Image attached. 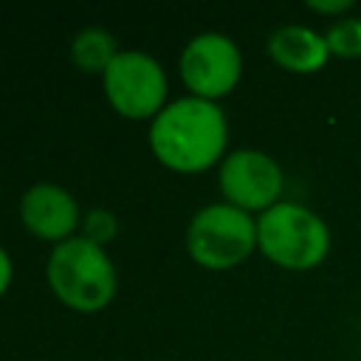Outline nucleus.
Returning a JSON list of instances; mask_svg holds the SVG:
<instances>
[{
  "label": "nucleus",
  "instance_id": "obj_1",
  "mask_svg": "<svg viewBox=\"0 0 361 361\" xmlns=\"http://www.w3.org/2000/svg\"><path fill=\"white\" fill-rule=\"evenodd\" d=\"M155 161L180 175H197L228 155V121L217 102L197 96H180L169 102L147 133Z\"/></svg>",
  "mask_w": 361,
  "mask_h": 361
},
{
  "label": "nucleus",
  "instance_id": "obj_2",
  "mask_svg": "<svg viewBox=\"0 0 361 361\" xmlns=\"http://www.w3.org/2000/svg\"><path fill=\"white\" fill-rule=\"evenodd\" d=\"M45 279L51 293L76 313L104 310L118 290V274L107 248L82 234L51 248Z\"/></svg>",
  "mask_w": 361,
  "mask_h": 361
},
{
  "label": "nucleus",
  "instance_id": "obj_3",
  "mask_svg": "<svg viewBox=\"0 0 361 361\" xmlns=\"http://www.w3.org/2000/svg\"><path fill=\"white\" fill-rule=\"evenodd\" d=\"M257 251L285 271H313L330 254V228L307 206L279 200L257 217Z\"/></svg>",
  "mask_w": 361,
  "mask_h": 361
},
{
  "label": "nucleus",
  "instance_id": "obj_4",
  "mask_svg": "<svg viewBox=\"0 0 361 361\" xmlns=\"http://www.w3.org/2000/svg\"><path fill=\"white\" fill-rule=\"evenodd\" d=\"M186 251L206 271H228L257 251V217L226 200L209 203L186 226Z\"/></svg>",
  "mask_w": 361,
  "mask_h": 361
},
{
  "label": "nucleus",
  "instance_id": "obj_5",
  "mask_svg": "<svg viewBox=\"0 0 361 361\" xmlns=\"http://www.w3.org/2000/svg\"><path fill=\"white\" fill-rule=\"evenodd\" d=\"M102 90L113 113L130 121H152L169 104L166 71L147 51H118L102 73Z\"/></svg>",
  "mask_w": 361,
  "mask_h": 361
},
{
  "label": "nucleus",
  "instance_id": "obj_6",
  "mask_svg": "<svg viewBox=\"0 0 361 361\" xmlns=\"http://www.w3.org/2000/svg\"><path fill=\"white\" fill-rule=\"evenodd\" d=\"M178 73L189 96L220 102L243 79L240 45L220 31L195 34L178 56Z\"/></svg>",
  "mask_w": 361,
  "mask_h": 361
},
{
  "label": "nucleus",
  "instance_id": "obj_7",
  "mask_svg": "<svg viewBox=\"0 0 361 361\" xmlns=\"http://www.w3.org/2000/svg\"><path fill=\"white\" fill-rule=\"evenodd\" d=\"M217 186L226 203L262 214L282 200L285 172L262 149H231L217 166Z\"/></svg>",
  "mask_w": 361,
  "mask_h": 361
},
{
  "label": "nucleus",
  "instance_id": "obj_8",
  "mask_svg": "<svg viewBox=\"0 0 361 361\" xmlns=\"http://www.w3.org/2000/svg\"><path fill=\"white\" fill-rule=\"evenodd\" d=\"M82 212L76 197L51 180L31 183L20 197V220L25 231H31L39 240H48L54 245L76 237L82 228Z\"/></svg>",
  "mask_w": 361,
  "mask_h": 361
},
{
  "label": "nucleus",
  "instance_id": "obj_9",
  "mask_svg": "<svg viewBox=\"0 0 361 361\" xmlns=\"http://www.w3.org/2000/svg\"><path fill=\"white\" fill-rule=\"evenodd\" d=\"M268 56L274 59L276 68L288 73H319L330 59V48L324 34L290 23V25H279L268 37Z\"/></svg>",
  "mask_w": 361,
  "mask_h": 361
},
{
  "label": "nucleus",
  "instance_id": "obj_10",
  "mask_svg": "<svg viewBox=\"0 0 361 361\" xmlns=\"http://www.w3.org/2000/svg\"><path fill=\"white\" fill-rule=\"evenodd\" d=\"M116 54H118L116 37L107 28H99V25L82 28L71 42V59L85 73H99L102 76L107 71V65L116 59Z\"/></svg>",
  "mask_w": 361,
  "mask_h": 361
},
{
  "label": "nucleus",
  "instance_id": "obj_11",
  "mask_svg": "<svg viewBox=\"0 0 361 361\" xmlns=\"http://www.w3.org/2000/svg\"><path fill=\"white\" fill-rule=\"evenodd\" d=\"M324 39H327V48H330V56H338V59H355L361 56V17H338L330 23V28L324 31Z\"/></svg>",
  "mask_w": 361,
  "mask_h": 361
},
{
  "label": "nucleus",
  "instance_id": "obj_12",
  "mask_svg": "<svg viewBox=\"0 0 361 361\" xmlns=\"http://www.w3.org/2000/svg\"><path fill=\"white\" fill-rule=\"evenodd\" d=\"M116 231H118V223L110 209H90L82 217V237H87L96 245H107L116 237Z\"/></svg>",
  "mask_w": 361,
  "mask_h": 361
},
{
  "label": "nucleus",
  "instance_id": "obj_13",
  "mask_svg": "<svg viewBox=\"0 0 361 361\" xmlns=\"http://www.w3.org/2000/svg\"><path fill=\"white\" fill-rule=\"evenodd\" d=\"M310 11L316 14H324V17H347L350 8H353V0H307L305 3Z\"/></svg>",
  "mask_w": 361,
  "mask_h": 361
},
{
  "label": "nucleus",
  "instance_id": "obj_14",
  "mask_svg": "<svg viewBox=\"0 0 361 361\" xmlns=\"http://www.w3.org/2000/svg\"><path fill=\"white\" fill-rule=\"evenodd\" d=\"M11 279H14V262H11L8 251L0 245V299H3L6 290L11 288Z\"/></svg>",
  "mask_w": 361,
  "mask_h": 361
}]
</instances>
